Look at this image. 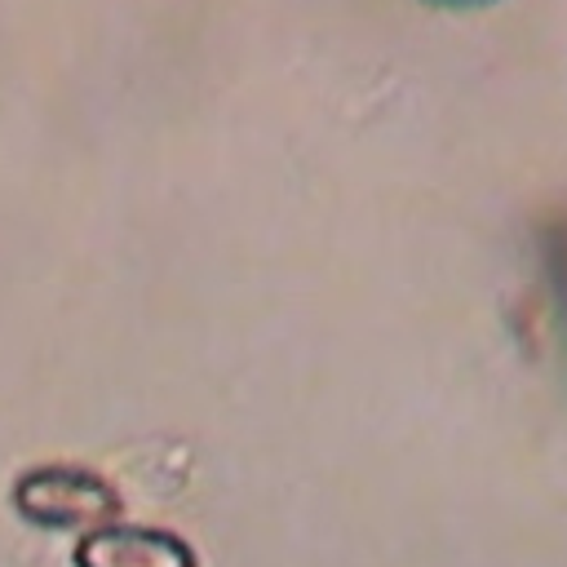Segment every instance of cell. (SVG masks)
<instances>
[{
	"mask_svg": "<svg viewBox=\"0 0 567 567\" xmlns=\"http://www.w3.org/2000/svg\"><path fill=\"white\" fill-rule=\"evenodd\" d=\"M75 567H199L190 545L159 527H97L75 545Z\"/></svg>",
	"mask_w": 567,
	"mask_h": 567,
	"instance_id": "cell-2",
	"label": "cell"
},
{
	"mask_svg": "<svg viewBox=\"0 0 567 567\" xmlns=\"http://www.w3.org/2000/svg\"><path fill=\"white\" fill-rule=\"evenodd\" d=\"M13 505L27 523L49 532H97L120 514V496L106 478L80 465H40L13 483Z\"/></svg>",
	"mask_w": 567,
	"mask_h": 567,
	"instance_id": "cell-1",
	"label": "cell"
},
{
	"mask_svg": "<svg viewBox=\"0 0 567 567\" xmlns=\"http://www.w3.org/2000/svg\"><path fill=\"white\" fill-rule=\"evenodd\" d=\"M549 292H554V306H558V323L567 332V235H558L554 248H549Z\"/></svg>",
	"mask_w": 567,
	"mask_h": 567,
	"instance_id": "cell-3",
	"label": "cell"
},
{
	"mask_svg": "<svg viewBox=\"0 0 567 567\" xmlns=\"http://www.w3.org/2000/svg\"><path fill=\"white\" fill-rule=\"evenodd\" d=\"M430 9H487V4H501V0H421Z\"/></svg>",
	"mask_w": 567,
	"mask_h": 567,
	"instance_id": "cell-4",
	"label": "cell"
}]
</instances>
